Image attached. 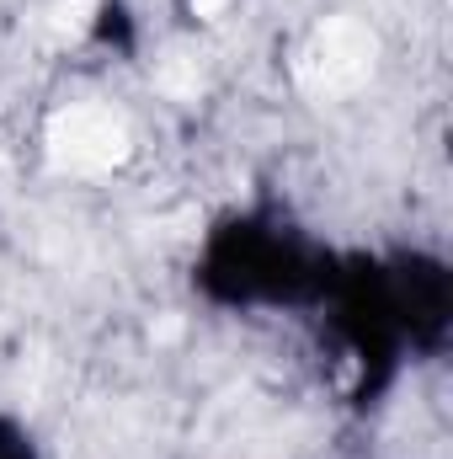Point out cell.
Listing matches in <instances>:
<instances>
[{"instance_id": "obj_3", "label": "cell", "mask_w": 453, "mask_h": 459, "mask_svg": "<svg viewBox=\"0 0 453 459\" xmlns=\"http://www.w3.org/2000/svg\"><path fill=\"white\" fill-rule=\"evenodd\" d=\"M0 459H43L38 433H32L16 411H5V406H0Z\"/></svg>"}, {"instance_id": "obj_1", "label": "cell", "mask_w": 453, "mask_h": 459, "mask_svg": "<svg viewBox=\"0 0 453 459\" xmlns=\"http://www.w3.org/2000/svg\"><path fill=\"white\" fill-rule=\"evenodd\" d=\"M326 352L341 363L346 401L379 406L406 363L443 358L453 337V273L438 251L384 246L341 251L337 278L310 316Z\"/></svg>"}, {"instance_id": "obj_2", "label": "cell", "mask_w": 453, "mask_h": 459, "mask_svg": "<svg viewBox=\"0 0 453 459\" xmlns=\"http://www.w3.org/2000/svg\"><path fill=\"white\" fill-rule=\"evenodd\" d=\"M341 246L288 220L283 209H229L203 230L192 256V289L229 316H315Z\"/></svg>"}]
</instances>
